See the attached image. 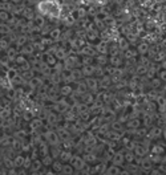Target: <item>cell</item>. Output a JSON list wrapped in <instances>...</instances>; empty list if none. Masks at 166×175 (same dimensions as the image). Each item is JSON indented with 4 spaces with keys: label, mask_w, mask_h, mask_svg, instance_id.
I'll list each match as a JSON object with an SVG mask.
<instances>
[{
    "label": "cell",
    "mask_w": 166,
    "mask_h": 175,
    "mask_svg": "<svg viewBox=\"0 0 166 175\" xmlns=\"http://www.w3.org/2000/svg\"><path fill=\"white\" fill-rule=\"evenodd\" d=\"M64 171H65V172H68V174H69V172H72V169H71V167H69V166H65V169H64Z\"/></svg>",
    "instance_id": "cell-8"
},
{
    "label": "cell",
    "mask_w": 166,
    "mask_h": 175,
    "mask_svg": "<svg viewBox=\"0 0 166 175\" xmlns=\"http://www.w3.org/2000/svg\"><path fill=\"white\" fill-rule=\"evenodd\" d=\"M152 164H153V162H152V159H149V158H145L142 161V167L145 170H150L152 169Z\"/></svg>",
    "instance_id": "cell-2"
},
{
    "label": "cell",
    "mask_w": 166,
    "mask_h": 175,
    "mask_svg": "<svg viewBox=\"0 0 166 175\" xmlns=\"http://www.w3.org/2000/svg\"><path fill=\"white\" fill-rule=\"evenodd\" d=\"M138 49H140L141 53H146V52L149 51V45H148V44H141V45L138 46Z\"/></svg>",
    "instance_id": "cell-5"
},
{
    "label": "cell",
    "mask_w": 166,
    "mask_h": 175,
    "mask_svg": "<svg viewBox=\"0 0 166 175\" xmlns=\"http://www.w3.org/2000/svg\"><path fill=\"white\" fill-rule=\"evenodd\" d=\"M162 135H163V138H165V141H166V127L162 130Z\"/></svg>",
    "instance_id": "cell-9"
},
{
    "label": "cell",
    "mask_w": 166,
    "mask_h": 175,
    "mask_svg": "<svg viewBox=\"0 0 166 175\" xmlns=\"http://www.w3.org/2000/svg\"><path fill=\"white\" fill-rule=\"evenodd\" d=\"M118 171V170H116V167H112V169H110V171H109V172H117Z\"/></svg>",
    "instance_id": "cell-10"
},
{
    "label": "cell",
    "mask_w": 166,
    "mask_h": 175,
    "mask_svg": "<svg viewBox=\"0 0 166 175\" xmlns=\"http://www.w3.org/2000/svg\"><path fill=\"white\" fill-rule=\"evenodd\" d=\"M161 135H162V129H161L160 126H154L152 130H150V133H149L148 137H150V138H160Z\"/></svg>",
    "instance_id": "cell-1"
},
{
    "label": "cell",
    "mask_w": 166,
    "mask_h": 175,
    "mask_svg": "<svg viewBox=\"0 0 166 175\" xmlns=\"http://www.w3.org/2000/svg\"><path fill=\"white\" fill-rule=\"evenodd\" d=\"M161 82H162V81H161L160 78H157V80H153V86H154V88H158V86H161Z\"/></svg>",
    "instance_id": "cell-6"
},
{
    "label": "cell",
    "mask_w": 166,
    "mask_h": 175,
    "mask_svg": "<svg viewBox=\"0 0 166 175\" xmlns=\"http://www.w3.org/2000/svg\"><path fill=\"white\" fill-rule=\"evenodd\" d=\"M162 66H163V69H166V60H163V63H162Z\"/></svg>",
    "instance_id": "cell-11"
},
{
    "label": "cell",
    "mask_w": 166,
    "mask_h": 175,
    "mask_svg": "<svg viewBox=\"0 0 166 175\" xmlns=\"http://www.w3.org/2000/svg\"><path fill=\"white\" fill-rule=\"evenodd\" d=\"M73 164H75L76 169H83V167H84V162L81 161L80 158H75V161H73Z\"/></svg>",
    "instance_id": "cell-3"
},
{
    "label": "cell",
    "mask_w": 166,
    "mask_h": 175,
    "mask_svg": "<svg viewBox=\"0 0 166 175\" xmlns=\"http://www.w3.org/2000/svg\"><path fill=\"white\" fill-rule=\"evenodd\" d=\"M158 78H160L162 82H166V69H162V70L158 73Z\"/></svg>",
    "instance_id": "cell-4"
},
{
    "label": "cell",
    "mask_w": 166,
    "mask_h": 175,
    "mask_svg": "<svg viewBox=\"0 0 166 175\" xmlns=\"http://www.w3.org/2000/svg\"><path fill=\"white\" fill-rule=\"evenodd\" d=\"M136 153H137L138 155H143L146 153L145 149H142V147H137V150H136Z\"/></svg>",
    "instance_id": "cell-7"
},
{
    "label": "cell",
    "mask_w": 166,
    "mask_h": 175,
    "mask_svg": "<svg viewBox=\"0 0 166 175\" xmlns=\"http://www.w3.org/2000/svg\"><path fill=\"white\" fill-rule=\"evenodd\" d=\"M162 162L163 163H166V155H165V158H162Z\"/></svg>",
    "instance_id": "cell-12"
},
{
    "label": "cell",
    "mask_w": 166,
    "mask_h": 175,
    "mask_svg": "<svg viewBox=\"0 0 166 175\" xmlns=\"http://www.w3.org/2000/svg\"><path fill=\"white\" fill-rule=\"evenodd\" d=\"M165 90H166V85H165Z\"/></svg>",
    "instance_id": "cell-13"
}]
</instances>
